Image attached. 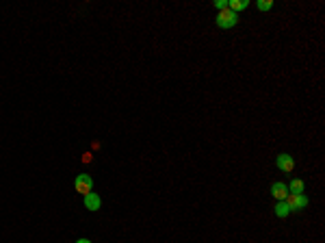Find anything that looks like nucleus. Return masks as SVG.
<instances>
[{
    "instance_id": "nucleus-12",
    "label": "nucleus",
    "mask_w": 325,
    "mask_h": 243,
    "mask_svg": "<svg viewBox=\"0 0 325 243\" xmlns=\"http://www.w3.org/2000/svg\"><path fill=\"white\" fill-rule=\"evenodd\" d=\"M74 243H94V241H89V239H78V241H74Z\"/></svg>"
},
{
    "instance_id": "nucleus-1",
    "label": "nucleus",
    "mask_w": 325,
    "mask_h": 243,
    "mask_svg": "<svg viewBox=\"0 0 325 243\" xmlns=\"http://www.w3.org/2000/svg\"><path fill=\"white\" fill-rule=\"evenodd\" d=\"M239 24V13L230 11V9H224V11H219V16H217V26L219 29H232V26Z\"/></svg>"
},
{
    "instance_id": "nucleus-4",
    "label": "nucleus",
    "mask_w": 325,
    "mask_h": 243,
    "mask_svg": "<svg viewBox=\"0 0 325 243\" xmlns=\"http://www.w3.org/2000/svg\"><path fill=\"white\" fill-rule=\"evenodd\" d=\"M276 163H277V167H280L282 172H292V170H295V161H292V156H291V154H286V152L277 154Z\"/></svg>"
},
{
    "instance_id": "nucleus-7",
    "label": "nucleus",
    "mask_w": 325,
    "mask_h": 243,
    "mask_svg": "<svg viewBox=\"0 0 325 243\" xmlns=\"http://www.w3.org/2000/svg\"><path fill=\"white\" fill-rule=\"evenodd\" d=\"M247 7H249V0H232V2L228 4V9H230V11H234V13L243 11V9H247Z\"/></svg>"
},
{
    "instance_id": "nucleus-10",
    "label": "nucleus",
    "mask_w": 325,
    "mask_h": 243,
    "mask_svg": "<svg viewBox=\"0 0 325 243\" xmlns=\"http://www.w3.org/2000/svg\"><path fill=\"white\" fill-rule=\"evenodd\" d=\"M256 7H258V11H271V9H273V2H271V0H258Z\"/></svg>"
},
{
    "instance_id": "nucleus-2",
    "label": "nucleus",
    "mask_w": 325,
    "mask_h": 243,
    "mask_svg": "<svg viewBox=\"0 0 325 243\" xmlns=\"http://www.w3.org/2000/svg\"><path fill=\"white\" fill-rule=\"evenodd\" d=\"M74 189L82 195L91 193V189H94V178H91L89 174H78L76 180H74Z\"/></svg>"
},
{
    "instance_id": "nucleus-5",
    "label": "nucleus",
    "mask_w": 325,
    "mask_h": 243,
    "mask_svg": "<svg viewBox=\"0 0 325 243\" xmlns=\"http://www.w3.org/2000/svg\"><path fill=\"white\" fill-rule=\"evenodd\" d=\"M271 195L280 202V200H286V195H289V187L284 185V182H273L271 185Z\"/></svg>"
},
{
    "instance_id": "nucleus-3",
    "label": "nucleus",
    "mask_w": 325,
    "mask_h": 243,
    "mask_svg": "<svg viewBox=\"0 0 325 243\" xmlns=\"http://www.w3.org/2000/svg\"><path fill=\"white\" fill-rule=\"evenodd\" d=\"M284 202L289 204L291 211H301V208L308 207V198H306L304 193H289Z\"/></svg>"
},
{
    "instance_id": "nucleus-8",
    "label": "nucleus",
    "mask_w": 325,
    "mask_h": 243,
    "mask_svg": "<svg viewBox=\"0 0 325 243\" xmlns=\"http://www.w3.org/2000/svg\"><path fill=\"white\" fill-rule=\"evenodd\" d=\"M273 211H276V215H277V217H289L291 208H289V204H286L284 200H280V202L276 204V208H273Z\"/></svg>"
},
{
    "instance_id": "nucleus-9",
    "label": "nucleus",
    "mask_w": 325,
    "mask_h": 243,
    "mask_svg": "<svg viewBox=\"0 0 325 243\" xmlns=\"http://www.w3.org/2000/svg\"><path fill=\"white\" fill-rule=\"evenodd\" d=\"M289 193H304V180H292L289 185Z\"/></svg>"
},
{
    "instance_id": "nucleus-11",
    "label": "nucleus",
    "mask_w": 325,
    "mask_h": 243,
    "mask_svg": "<svg viewBox=\"0 0 325 243\" xmlns=\"http://www.w3.org/2000/svg\"><path fill=\"white\" fill-rule=\"evenodd\" d=\"M228 4H230V0H217L215 7L219 9V11H224V9H228Z\"/></svg>"
},
{
    "instance_id": "nucleus-6",
    "label": "nucleus",
    "mask_w": 325,
    "mask_h": 243,
    "mask_svg": "<svg viewBox=\"0 0 325 243\" xmlns=\"http://www.w3.org/2000/svg\"><path fill=\"white\" fill-rule=\"evenodd\" d=\"M82 202H85L87 211H98V208H100V204H102V200H100V195L91 191V193L85 195V200H82Z\"/></svg>"
}]
</instances>
